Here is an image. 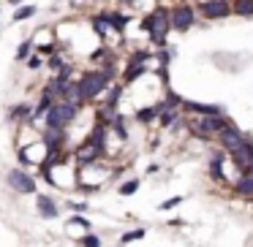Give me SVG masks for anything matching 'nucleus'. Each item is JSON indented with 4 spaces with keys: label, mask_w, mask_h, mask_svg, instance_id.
Returning <instances> with one entry per match:
<instances>
[{
    "label": "nucleus",
    "mask_w": 253,
    "mask_h": 247,
    "mask_svg": "<svg viewBox=\"0 0 253 247\" xmlns=\"http://www.w3.org/2000/svg\"><path fill=\"white\" fill-rule=\"evenodd\" d=\"M36 201H39V212L44 214L46 220H49V217H55V214H57V207H55V201H52V198H46V196H39Z\"/></svg>",
    "instance_id": "9b49d317"
},
{
    "label": "nucleus",
    "mask_w": 253,
    "mask_h": 247,
    "mask_svg": "<svg viewBox=\"0 0 253 247\" xmlns=\"http://www.w3.org/2000/svg\"><path fill=\"white\" fill-rule=\"evenodd\" d=\"M74 114H77V106L68 104V101L66 104H57V106H49V111H46V128L49 131H63L74 120Z\"/></svg>",
    "instance_id": "f257e3e1"
},
{
    "label": "nucleus",
    "mask_w": 253,
    "mask_h": 247,
    "mask_svg": "<svg viewBox=\"0 0 253 247\" xmlns=\"http://www.w3.org/2000/svg\"><path fill=\"white\" fill-rule=\"evenodd\" d=\"M234 11L240 17H251L253 14V0H234Z\"/></svg>",
    "instance_id": "4468645a"
},
{
    "label": "nucleus",
    "mask_w": 253,
    "mask_h": 247,
    "mask_svg": "<svg viewBox=\"0 0 253 247\" xmlns=\"http://www.w3.org/2000/svg\"><path fill=\"white\" fill-rule=\"evenodd\" d=\"M30 46H33V41H25L22 46H19V52H17V57L19 60H25V57H28V52H30Z\"/></svg>",
    "instance_id": "4be33fe9"
},
{
    "label": "nucleus",
    "mask_w": 253,
    "mask_h": 247,
    "mask_svg": "<svg viewBox=\"0 0 253 247\" xmlns=\"http://www.w3.org/2000/svg\"><path fill=\"white\" fill-rule=\"evenodd\" d=\"M142 236H144V231H142V228H136V231H128V234L123 236L120 242H123V245H128V242H133V239H142Z\"/></svg>",
    "instance_id": "aec40b11"
},
{
    "label": "nucleus",
    "mask_w": 253,
    "mask_h": 247,
    "mask_svg": "<svg viewBox=\"0 0 253 247\" xmlns=\"http://www.w3.org/2000/svg\"><path fill=\"white\" fill-rule=\"evenodd\" d=\"M8 3H14V6H17V3H22V0H8Z\"/></svg>",
    "instance_id": "bb28decb"
},
{
    "label": "nucleus",
    "mask_w": 253,
    "mask_h": 247,
    "mask_svg": "<svg viewBox=\"0 0 253 247\" xmlns=\"http://www.w3.org/2000/svg\"><path fill=\"white\" fill-rule=\"evenodd\" d=\"M60 136H63V131H46V139H44V141H46V147H49V149H55L57 144H60Z\"/></svg>",
    "instance_id": "f3484780"
},
{
    "label": "nucleus",
    "mask_w": 253,
    "mask_h": 247,
    "mask_svg": "<svg viewBox=\"0 0 253 247\" xmlns=\"http://www.w3.org/2000/svg\"><path fill=\"white\" fill-rule=\"evenodd\" d=\"M36 14V6H19L14 11V22H22V19H30Z\"/></svg>",
    "instance_id": "dca6fc26"
},
{
    "label": "nucleus",
    "mask_w": 253,
    "mask_h": 247,
    "mask_svg": "<svg viewBox=\"0 0 253 247\" xmlns=\"http://www.w3.org/2000/svg\"><path fill=\"white\" fill-rule=\"evenodd\" d=\"M109 84V76H106L104 71H87L82 76V82H79V90H82V98H95V95L101 93V90Z\"/></svg>",
    "instance_id": "f03ea898"
},
{
    "label": "nucleus",
    "mask_w": 253,
    "mask_h": 247,
    "mask_svg": "<svg viewBox=\"0 0 253 247\" xmlns=\"http://www.w3.org/2000/svg\"><path fill=\"white\" fill-rule=\"evenodd\" d=\"M226 14H229V6H226L223 0H207V3H202V17H207V19H223Z\"/></svg>",
    "instance_id": "6e6552de"
},
{
    "label": "nucleus",
    "mask_w": 253,
    "mask_h": 247,
    "mask_svg": "<svg viewBox=\"0 0 253 247\" xmlns=\"http://www.w3.org/2000/svg\"><path fill=\"white\" fill-rule=\"evenodd\" d=\"M28 111H30V109H25V106H19V109L14 111V114H17V117H25V114H28Z\"/></svg>",
    "instance_id": "393cba45"
},
{
    "label": "nucleus",
    "mask_w": 253,
    "mask_h": 247,
    "mask_svg": "<svg viewBox=\"0 0 253 247\" xmlns=\"http://www.w3.org/2000/svg\"><path fill=\"white\" fill-rule=\"evenodd\" d=\"M144 28L153 33L155 41H164V38H166V30H169V17H166L164 8H158V11H155L153 17L147 19V25H144Z\"/></svg>",
    "instance_id": "20e7f679"
},
{
    "label": "nucleus",
    "mask_w": 253,
    "mask_h": 247,
    "mask_svg": "<svg viewBox=\"0 0 253 247\" xmlns=\"http://www.w3.org/2000/svg\"><path fill=\"white\" fill-rule=\"evenodd\" d=\"M237 193H242V196H253V176H242V179L237 182Z\"/></svg>",
    "instance_id": "2eb2a0df"
},
{
    "label": "nucleus",
    "mask_w": 253,
    "mask_h": 247,
    "mask_svg": "<svg viewBox=\"0 0 253 247\" xmlns=\"http://www.w3.org/2000/svg\"><path fill=\"white\" fill-rule=\"evenodd\" d=\"M245 171H248V176H253V160L248 163V169H245Z\"/></svg>",
    "instance_id": "a878e982"
},
{
    "label": "nucleus",
    "mask_w": 253,
    "mask_h": 247,
    "mask_svg": "<svg viewBox=\"0 0 253 247\" xmlns=\"http://www.w3.org/2000/svg\"><path fill=\"white\" fill-rule=\"evenodd\" d=\"M182 106H185V109H191V111H196L199 117H202V114H223V109H220V106H215V104H196V101H182Z\"/></svg>",
    "instance_id": "1a4fd4ad"
},
{
    "label": "nucleus",
    "mask_w": 253,
    "mask_h": 247,
    "mask_svg": "<svg viewBox=\"0 0 253 247\" xmlns=\"http://www.w3.org/2000/svg\"><path fill=\"white\" fill-rule=\"evenodd\" d=\"M142 60H144V55H136V57H133V63H131V66H128V71H126V82H133V79H136L139 73L144 71V68L139 66V63H142Z\"/></svg>",
    "instance_id": "ddd939ff"
},
{
    "label": "nucleus",
    "mask_w": 253,
    "mask_h": 247,
    "mask_svg": "<svg viewBox=\"0 0 253 247\" xmlns=\"http://www.w3.org/2000/svg\"><path fill=\"white\" fill-rule=\"evenodd\" d=\"M223 128H226L223 114H202L193 122V133L196 136H212V133H220Z\"/></svg>",
    "instance_id": "7ed1b4c3"
},
{
    "label": "nucleus",
    "mask_w": 253,
    "mask_h": 247,
    "mask_svg": "<svg viewBox=\"0 0 253 247\" xmlns=\"http://www.w3.org/2000/svg\"><path fill=\"white\" fill-rule=\"evenodd\" d=\"M82 245H84V247H101V239H98L95 234H87V236L82 239Z\"/></svg>",
    "instance_id": "412c9836"
},
{
    "label": "nucleus",
    "mask_w": 253,
    "mask_h": 247,
    "mask_svg": "<svg viewBox=\"0 0 253 247\" xmlns=\"http://www.w3.org/2000/svg\"><path fill=\"white\" fill-rule=\"evenodd\" d=\"M231 155H234V160H237V166H240V169H248V163L253 160V155H251V144H248V141L242 144V147H237Z\"/></svg>",
    "instance_id": "9d476101"
},
{
    "label": "nucleus",
    "mask_w": 253,
    "mask_h": 247,
    "mask_svg": "<svg viewBox=\"0 0 253 247\" xmlns=\"http://www.w3.org/2000/svg\"><path fill=\"white\" fill-rule=\"evenodd\" d=\"M8 185L19 193H36V179L30 174H25V171H19V169L8 171Z\"/></svg>",
    "instance_id": "39448f33"
},
{
    "label": "nucleus",
    "mask_w": 253,
    "mask_h": 247,
    "mask_svg": "<svg viewBox=\"0 0 253 247\" xmlns=\"http://www.w3.org/2000/svg\"><path fill=\"white\" fill-rule=\"evenodd\" d=\"M191 25H193V8H191V6H180V8H174V11H171L169 28H174V30H188Z\"/></svg>",
    "instance_id": "0eeeda50"
},
{
    "label": "nucleus",
    "mask_w": 253,
    "mask_h": 247,
    "mask_svg": "<svg viewBox=\"0 0 253 247\" xmlns=\"http://www.w3.org/2000/svg\"><path fill=\"white\" fill-rule=\"evenodd\" d=\"M136 190H139V179H128V182H123V185H120L123 196H131V193H136Z\"/></svg>",
    "instance_id": "a211bd4d"
},
{
    "label": "nucleus",
    "mask_w": 253,
    "mask_h": 247,
    "mask_svg": "<svg viewBox=\"0 0 253 247\" xmlns=\"http://www.w3.org/2000/svg\"><path fill=\"white\" fill-rule=\"evenodd\" d=\"M120 95H123L120 87H112V93H109V106H115L117 101H120Z\"/></svg>",
    "instance_id": "5701e85b"
},
{
    "label": "nucleus",
    "mask_w": 253,
    "mask_h": 247,
    "mask_svg": "<svg viewBox=\"0 0 253 247\" xmlns=\"http://www.w3.org/2000/svg\"><path fill=\"white\" fill-rule=\"evenodd\" d=\"M218 136H220V141H223V149H229V152H234L237 147H242V144L248 141V136H245V133H240L234 125H226Z\"/></svg>",
    "instance_id": "423d86ee"
},
{
    "label": "nucleus",
    "mask_w": 253,
    "mask_h": 247,
    "mask_svg": "<svg viewBox=\"0 0 253 247\" xmlns=\"http://www.w3.org/2000/svg\"><path fill=\"white\" fill-rule=\"evenodd\" d=\"M63 95H66V101H68V104H74V106H79L84 101L79 84H66V87H63Z\"/></svg>",
    "instance_id": "f8f14e48"
},
{
    "label": "nucleus",
    "mask_w": 253,
    "mask_h": 247,
    "mask_svg": "<svg viewBox=\"0 0 253 247\" xmlns=\"http://www.w3.org/2000/svg\"><path fill=\"white\" fill-rule=\"evenodd\" d=\"M180 201H182V198H180V196H174V198H169V201H166V204H164V207H161V209H171V207H177V204H180Z\"/></svg>",
    "instance_id": "b1692460"
},
{
    "label": "nucleus",
    "mask_w": 253,
    "mask_h": 247,
    "mask_svg": "<svg viewBox=\"0 0 253 247\" xmlns=\"http://www.w3.org/2000/svg\"><path fill=\"white\" fill-rule=\"evenodd\" d=\"M106 25H109V19H106V17H95L93 19V28H95V33H98V35L106 33Z\"/></svg>",
    "instance_id": "6ab92c4d"
}]
</instances>
